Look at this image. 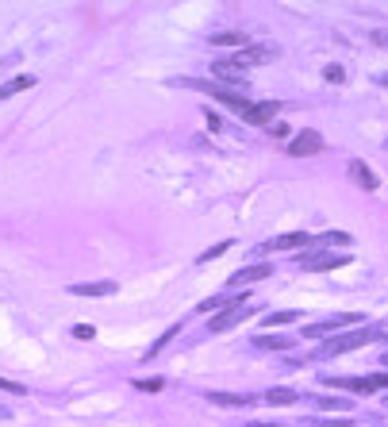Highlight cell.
<instances>
[{
  "label": "cell",
  "mask_w": 388,
  "mask_h": 427,
  "mask_svg": "<svg viewBox=\"0 0 388 427\" xmlns=\"http://www.w3.org/2000/svg\"><path fill=\"white\" fill-rule=\"evenodd\" d=\"M384 366H388V358H384Z\"/></svg>",
  "instance_id": "cell-27"
},
{
  "label": "cell",
  "mask_w": 388,
  "mask_h": 427,
  "mask_svg": "<svg viewBox=\"0 0 388 427\" xmlns=\"http://www.w3.org/2000/svg\"><path fill=\"white\" fill-rule=\"evenodd\" d=\"M208 400L212 404H227V408H246V404H254V397H235V393H208Z\"/></svg>",
  "instance_id": "cell-10"
},
{
  "label": "cell",
  "mask_w": 388,
  "mask_h": 427,
  "mask_svg": "<svg viewBox=\"0 0 388 427\" xmlns=\"http://www.w3.org/2000/svg\"><path fill=\"white\" fill-rule=\"evenodd\" d=\"M227 246H231V239H227V243H219V246H212V250H204V254H200V262H212V258H219V254L227 250Z\"/></svg>",
  "instance_id": "cell-19"
},
{
  "label": "cell",
  "mask_w": 388,
  "mask_h": 427,
  "mask_svg": "<svg viewBox=\"0 0 388 427\" xmlns=\"http://www.w3.org/2000/svg\"><path fill=\"white\" fill-rule=\"evenodd\" d=\"M0 389H4V393H27V389H23V385L8 381V377H0Z\"/></svg>",
  "instance_id": "cell-22"
},
{
  "label": "cell",
  "mask_w": 388,
  "mask_h": 427,
  "mask_svg": "<svg viewBox=\"0 0 388 427\" xmlns=\"http://www.w3.org/2000/svg\"><path fill=\"white\" fill-rule=\"evenodd\" d=\"M350 324H361V316H354V312H346V316H335V319H323V324H311L304 335H311V339H319V335L327 331H338V327H350Z\"/></svg>",
  "instance_id": "cell-5"
},
{
  "label": "cell",
  "mask_w": 388,
  "mask_h": 427,
  "mask_svg": "<svg viewBox=\"0 0 388 427\" xmlns=\"http://www.w3.org/2000/svg\"><path fill=\"white\" fill-rule=\"evenodd\" d=\"M73 297H112L115 285L112 281H93V285H73Z\"/></svg>",
  "instance_id": "cell-9"
},
{
  "label": "cell",
  "mask_w": 388,
  "mask_h": 427,
  "mask_svg": "<svg viewBox=\"0 0 388 427\" xmlns=\"http://www.w3.org/2000/svg\"><path fill=\"white\" fill-rule=\"evenodd\" d=\"M246 427H269V423H246ZM273 427H277V423H273Z\"/></svg>",
  "instance_id": "cell-25"
},
{
  "label": "cell",
  "mask_w": 388,
  "mask_h": 427,
  "mask_svg": "<svg viewBox=\"0 0 388 427\" xmlns=\"http://www.w3.org/2000/svg\"><path fill=\"white\" fill-rule=\"evenodd\" d=\"M350 174L358 177V185H366V189H377V185H381V181H377V174H373V170H369L366 162H358V158L350 162Z\"/></svg>",
  "instance_id": "cell-11"
},
{
  "label": "cell",
  "mask_w": 388,
  "mask_h": 427,
  "mask_svg": "<svg viewBox=\"0 0 388 427\" xmlns=\"http://www.w3.org/2000/svg\"><path fill=\"white\" fill-rule=\"evenodd\" d=\"M323 151V135L319 131H300V135L288 143V154L292 158H311V154H319Z\"/></svg>",
  "instance_id": "cell-4"
},
{
  "label": "cell",
  "mask_w": 388,
  "mask_h": 427,
  "mask_svg": "<svg viewBox=\"0 0 388 427\" xmlns=\"http://www.w3.org/2000/svg\"><path fill=\"white\" fill-rule=\"evenodd\" d=\"M212 43L216 46H238V51H242V35H238V31H219V35H212Z\"/></svg>",
  "instance_id": "cell-16"
},
{
  "label": "cell",
  "mask_w": 388,
  "mask_h": 427,
  "mask_svg": "<svg viewBox=\"0 0 388 427\" xmlns=\"http://www.w3.org/2000/svg\"><path fill=\"white\" fill-rule=\"evenodd\" d=\"M261 400H266V404H296V393L292 389H269Z\"/></svg>",
  "instance_id": "cell-14"
},
{
  "label": "cell",
  "mask_w": 388,
  "mask_h": 427,
  "mask_svg": "<svg viewBox=\"0 0 388 427\" xmlns=\"http://www.w3.org/2000/svg\"><path fill=\"white\" fill-rule=\"evenodd\" d=\"M346 266V254H316V258H304V269H338Z\"/></svg>",
  "instance_id": "cell-8"
},
{
  "label": "cell",
  "mask_w": 388,
  "mask_h": 427,
  "mask_svg": "<svg viewBox=\"0 0 388 427\" xmlns=\"http://www.w3.org/2000/svg\"><path fill=\"white\" fill-rule=\"evenodd\" d=\"M311 243H323V246H350L354 239L346 231H327V235H319V239H311Z\"/></svg>",
  "instance_id": "cell-15"
},
{
  "label": "cell",
  "mask_w": 388,
  "mask_h": 427,
  "mask_svg": "<svg viewBox=\"0 0 388 427\" xmlns=\"http://www.w3.org/2000/svg\"><path fill=\"white\" fill-rule=\"evenodd\" d=\"M258 347H273V350H285L288 339H280V335H261V339H254Z\"/></svg>",
  "instance_id": "cell-17"
},
{
  "label": "cell",
  "mask_w": 388,
  "mask_h": 427,
  "mask_svg": "<svg viewBox=\"0 0 388 427\" xmlns=\"http://www.w3.org/2000/svg\"><path fill=\"white\" fill-rule=\"evenodd\" d=\"M319 404H323V408H346V400H331V397H319Z\"/></svg>",
  "instance_id": "cell-23"
},
{
  "label": "cell",
  "mask_w": 388,
  "mask_h": 427,
  "mask_svg": "<svg viewBox=\"0 0 388 427\" xmlns=\"http://www.w3.org/2000/svg\"><path fill=\"white\" fill-rule=\"evenodd\" d=\"M73 335H77V339H93L96 327H93V324H77V327H73Z\"/></svg>",
  "instance_id": "cell-20"
},
{
  "label": "cell",
  "mask_w": 388,
  "mask_h": 427,
  "mask_svg": "<svg viewBox=\"0 0 388 427\" xmlns=\"http://www.w3.org/2000/svg\"><path fill=\"white\" fill-rule=\"evenodd\" d=\"M273 274V266H266V262H261V266H250V269H242V274H231V289H238V285H250V281H266V277Z\"/></svg>",
  "instance_id": "cell-6"
},
{
  "label": "cell",
  "mask_w": 388,
  "mask_h": 427,
  "mask_svg": "<svg viewBox=\"0 0 388 427\" xmlns=\"http://www.w3.org/2000/svg\"><path fill=\"white\" fill-rule=\"evenodd\" d=\"M138 389H143V393H158V389H162V377H150V381H138Z\"/></svg>",
  "instance_id": "cell-21"
},
{
  "label": "cell",
  "mask_w": 388,
  "mask_h": 427,
  "mask_svg": "<svg viewBox=\"0 0 388 427\" xmlns=\"http://www.w3.org/2000/svg\"><path fill=\"white\" fill-rule=\"evenodd\" d=\"M323 77H327V81H335V85H338V81L346 77V70H342V65H327V70H323Z\"/></svg>",
  "instance_id": "cell-18"
},
{
  "label": "cell",
  "mask_w": 388,
  "mask_h": 427,
  "mask_svg": "<svg viewBox=\"0 0 388 427\" xmlns=\"http://www.w3.org/2000/svg\"><path fill=\"white\" fill-rule=\"evenodd\" d=\"M377 331H346V335H335V339H327L323 347H319V358H331V355H346V350H358L366 347V343H373Z\"/></svg>",
  "instance_id": "cell-1"
},
{
  "label": "cell",
  "mask_w": 388,
  "mask_h": 427,
  "mask_svg": "<svg viewBox=\"0 0 388 427\" xmlns=\"http://www.w3.org/2000/svg\"><path fill=\"white\" fill-rule=\"evenodd\" d=\"M311 235L308 231H292V235H280V239L266 243V250H296V246H308Z\"/></svg>",
  "instance_id": "cell-7"
},
{
  "label": "cell",
  "mask_w": 388,
  "mask_h": 427,
  "mask_svg": "<svg viewBox=\"0 0 388 427\" xmlns=\"http://www.w3.org/2000/svg\"><path fill=\"white\" fill-rule=\"evenodd\" d=\"M250 316H254V308H246V305H227V308L219 312V316H212L208 331H231V327L246 324Z\"/></svg>",
  "instance_id": "cell-3"
},
{
  "label": "cell",
  "mask_w": 388,
  "mask_h": 427,
  "mask_svg": "<svg viewBox=\"0 0 388 427\" xmlns=\"http://www.w3.org/2000/svg\"><path fill=\"white\" fill-rule=\"evenodd\" d=\"M296 319H300V312H269L266 316V327H285V324H296Z\"/></svg>",
  "instance_id": "cell-13"
},
{
  "label": "cell",
  "mask_w": 388,
  "mask_h": 427,
  "mask_svg": "<svg viewBox=\"0 0 388 427\" xmlns=\"http://www.w3.org/2000/svg\"><path fill=\"white\" fill-rule=\"evenodd\" d=\"M323 427H354L350 420H338V423H323Z\"/></svg>",
  "instance_id": "cell-24"
},
{
  "label": "cell",
  "mask_w": 388,
  "mask_h": 427,
  "mask_svg": "<svg viewBox=\"0 0 388 427\" xmlns=\"http://www.w3.org/2000/svg\"><path fill=\"white\" fill-rule=\"evenodd\" d=\"M327 385H335V389H354V393H373V389H388V374H373V377H327Z\"/></svg>",
  "instance_id": "cell-2"
},
{
  "label": "cell",
  "mask_w": 388,
  "mask_h": 427,
  "mask_svg": "<svg viewBox=\"0 0 388 427\" xmlns=\"http://www.w3.org/2000/svg\"><path fill=\"white\" fill-rule=\"evenodd\" d=\"M381 85H388V73H384V77H381Z\"/></svg>",
  "instance_id": "cell-26"
},
{
  "label": "cell",
  "mask_w": 388,
  "mask_h": 427,
  "mask_svg": "<svg viewBox=\"0 0 388 427\" xmlns=\"http://www.w3.org/2000/svg\"><path fill=\"white\" fill-rule=\"evenodd\" d=\"M31 85H35V77H31V73H23V77H12L8 85H0V101H4V96H12V93H23V89H31Z\"/></svg>",
  "instance_id": "cell-12"
}]
</instances>
